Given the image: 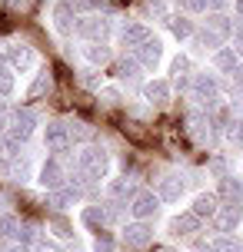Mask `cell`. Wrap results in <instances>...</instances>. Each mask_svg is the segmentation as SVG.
I'll use <instances>...</instances> for the list:
<instances>
[{
	"label": "cell",
	"instance_id": "6da1fadb",
	"mask_svg": "<svg viewBox=\"0 0 243 252\" xmlns=\"http://www.w3.org/2000/svg\"><path fill=\"white\" fill-rule=\"evenodd\" d=\"M77 163H80V173H87L90 179H103L107 169H110V156H107L103 146H83Z\"/></svg>",
	"mask_w": 243,
	"mask_h": 252
},
{
	"label": "cell",
	"instance_id": "7a4b0ae2",
	"mask_svg": "<svg viewBox=\"0 0 243 252\" xmlns=\"http://www.w3.org/2000/svg\"><path fill=\"white\" fill-rule=\"evenodd\" d=\"M34 126H37L34 110H17V113L10 116V126H7V139H13V143H27L30 133H34Z\"/></svg>",
	"mask_w": 243,
	"mask_h": 252
},
{
	"label": "cell",
	"instance_id": "3957f363",
	"mask_svg": "<svg viewBox=\"0 0 243 252\" xmlns=\"http://www.w3.org/2000/svg\"><path fill=\"white\" fill-rule=\"evenodd\" d=\"M70 129H67V123H47V129H43V146L50 153H67L70 150Z\"/></svg>",
	"mask_w": 243,
	"mask_h": 252
},
{
	"label": "cell",
	"instance_id": "277c9868",
	"mask_svg": "<svg viewBox=\"0 0 243 252\" xmlns=\"http://www.w3.org/2000/svg\"><path fill=\"white\" fill-rule=\"evenodd\" d=\"M217 96H220V87H217V80H213V76H206V73L193 76V100H197V103L213 106Z\"/></svg>",
	"mask_w": 243,
	"mask_h": 252
},
{
	"label": "cell",
	"instance_id": "5b68a950",
	"mask_svg": "<svg viewBox=\"0 0 243 252\" xmlns=\"http://www.w3.org/2000/svg\"><path fill=\"white\" fill-rule=\"evenodd\" d=\"M157 209H160V196L147 192V189L133 192V199H130V213L137 216V219H150V216H157Z\"/></svg>",
	"mask_w": 243,
	"mask_h": 252
},
{
	"label": "cell",
	"instance_id": "8992f818",
	"mask_svg": "<svg viewBox=\"0 0 243 252\" xmlns=\"http://www.w3.org/2000/svg\"><path fill=\"white\" fill-rule=\"evenodd\" d=\"M240 226V202H223L213 213V229L217 232H233Z\"/></svg>",
	"mask_w": 243,
	"mask_h": 252
},
{
	"label": "cell",
	"instance_id": "52a82bcc",
	"mask_svg": "<svg viewBox=\"0 0 243 252\" xmlns=\"http://www.w3.org/2000/svg\"><path fill=\"white\" fill-rule=\"evenodd\" d=\"M123 242H127L130 249H147V246L154 242V229L147 226L143 219H137V222H130V226L123 229Z\"/></svg>",
	"mask_w": 243,
	"mask_h": 252
},
{
	"label": "cell",
	"instance_id": "ba28073f",
	"mask_svg": "<svg viewBox=\"0 0 243 252\" xmlns=\"http://www.w3.org/2000/svg\"><path fill=\"white\" fill-rule=\"evenodd\" d=\"M160 57H163V47H160V40H157V37H150L143 47H137V50H133V60L140 63L143 70H157Z\"/></svg>",
	"mask_w": 243,
	"mask_h": 252
},
{
	"label": "cell",
	"instance_id": "9c48e42d",
	"mask_svg": "<svg viewBox=\"0 0 243 252\" xmlns=\"http://www.w3.org/2000/svg\"><path fill=\"white\" fill-rule=\"evenodd\" d=\"M77 33L87 40H103L110 33V20L107 17H83V20H77Z\"/></svg>",
	"mask_w": 243,
	"mask_h": 252
},
{
	"label": "cell",
	"instance_id": "30bf717a",
	"mask_svg": "<svg viewBox=\"0 0 243 252\" xmlns=\"http://www.w3.org/2000/svg\"><path fill=\"white\" fill-rule=\"evenodd\" d=\"M197 226H200V216L180 213V216H173V219L166 222V232H170L173 239H180V236H190V232H197Z\"/></svg>",
	"mask_w": 243,
	"mask_h": 252
},
{
	"label": "cell",
	"instance_id": "8fae6325",
	"mask_svg": "<svg viewBox=\"0 0 243 252\" xmlns=\"http://www.w3.org/2000/svg\"><path fill=\"white\" fill-rule=\"evenodd\" d=\"M150 37H154V33H150V27H143V24H127L123 30H120V43H123V47H130V50L143 47Z\"/></svg>",
	"mask_w": 243,
	"mask_h": 252
},
{
	"label": "cell",
	"instance_id": "7c38bea8",
	"mask_svg": "<svg viewBox=\"0 0 243 252\" xmlns=\"http://www.w3.org/2000/svg\"><path fill=\"white\" fill-rule=\"evenodd\" d=\"M40 186L47 189V192L64 186V166L57 163V159H47L43 163V169H40Z\"/></svg>",
	"mask_w": 243,
	"mask_h": 252
},
{
	"label": "cell",
	"instance_id": "4fadbf2b",
	"mask_svg": "<svg viewBox=\"0 0 243 252\" xmlns=\"http://www.w3.org/2000/svg\"><path fill=\"white\" fill-rule=\"evenodd\" d=\"M217 199H223V202H243V183L237 176H220Z\"/></svg>",
	"mask_w": 243,
	"mask_h": 252
},
{
	"label": "cell",
	"instance_id": "5bb4252c",
	"mask_svg": "<svg viewBox=\"0 0 243 252\" xmlns=\"http://www.w3.org/2000/svg\"><path fill=\"white\" fill-rule=\"evenodd\" d=\"M217 192H200V196H197V199H193V209L190 213L193 216H200V219H213V213H217L220 206H217Z\"/></svg>",
	"mask_w": 243,
	"mask_h": 252
},
{
	"label": "cell",
	"instance_id": "9a60e30c",
	"mask_svg": "<svg viewBox=\"0 0 243 252\" xmlns=\"http://www.w3.org/2000/svg\"><path fill=\"white\" fill-rule=\"evenodd\" d=\"M7 63H10L13 70H27V66L34 63V53H30V47H24V43L7 47Z\"/></svg>",
	"mask_w": 243,
	"mask_h": 252
},
{
	"label": "cell",
	"instance_id": "2e32d148",
	"mask_svg": "<svg viewBox=\"0 0 243 252\" xmlns=\"http://www.w3.org/2000/svg\"><path fill=\"white\" fill-rule=\"evenodd\" d=\"M160 199H166V202H177L180 196H183V179L180 176H163L160 179V192H157Z\"/></svg>",
	"mask_w": 243,
	"mask_h": 252
},
{
	"label": "cell",
	"instance_id": "e0dca14e",
	"mask_svg": "<svg viewBox=\"0 0 243 252\" xmlns=\"http://www.w3.org/2000/svg\"><path fill=\"white\" fill-rule=\"evenodd\" d=\"M143 93H147V100H150V103L160 106V103L170 100V83H166V80H150V83L143 87Z\"/></svg>",
	"mask_w": 243,
	"mask_h": 252
},
{
	"label": "cell",
	"instance_id": "ac0fdd59",
	"mask_svg": "<svg viewBox=\"0 0 243 252\" xmlns=\"http://www.w3.org/2000/svg\"><path fill=\"white\" fill-rule=\"evenodd\" d=\"M206 30L217 33L220 40H227L233 33V24H230V17H223V13H210V17H206Z\"/></svg>",
	"mask_w": 243,
	"mask_h": 252
},
{
	"label": "cell",
	"instance_id": "d6986e66",
	"mask_svg": "<svg viewBox=\"0 0 243 252\" xmlns=\"http://www.w3.org/2000/svg\"><path fill=\"white\" fill-rule=\"evenodd\" d=\"M53 24H57V30H74V3H57L53 7Z\"/></svg>",
	"mask_w": 243,
	"mask_h": 252
},
{
	"label": "cell",
	"instance_id": "ffe728a7",
	"mask_svg": "<svg viewBox=\"0 0 243 252\" xmlns=\"http://www.w3.org/2000/svg\"><path fill=\"white\" fill-rule=\"evenodd\" d=\"M83 57H87L90 63H107V60H110V50H107L103 40H90L87 47H83Z\"/></svg>",
	"mask_w": 243,
	"mask_h": 252
},
{
	"label": "cell",
	"instance_id": "44dd1931",
	"mask_svg": "<svg viewBox=\"0 0 243 252\" xmlns=\"http://www.w3.org/2000/svg\"><path fill=\"white\" fill-rule=\"evenodd\" d=\"M213 63H217L220 73H237V70H240V60H237V53H233V50H217Z\"/></svg>",
	"mask_w": 243,
	"mask_h": 252
},
{
	"label": "cell",
	"instance_id": "7402d4cb",
	"mask_svg": "<svg viewBox=\"0 0 243 252\" xmlns=\"http://www.w3.org/2000/svg\"><path fill=\"white\" fill-rule=\"evenodd\" d=\"M50 229H53L57 239H70V236H74V226H70V219H67L64 213H53L50 216Z\"/></svg>",
	"mask_w": 243,
	"mask_h": 252
},
{
	"label": "cell",
	"instance_id": "603a6c76",
	"mask_svg": "<svg viewBox=\"0 0 243 252\" xmlns=\"http://www.w3.org/2000/svg\"><path fill=\"white\" fill-rule=\"evenodd\" d=\"M80 219H83V226H90V229H97V232H100V229H103V222H107V213H103L100 206H87Z\"/></svg>",
	"mask_w": 243,
	"mask_h": 252
},
{
	"label": "cell",
	"instance_id": "cb8c5ba5",
	"mask_svg": "<svg viewBox=\"0 0 243 252\" xmlns=\"http://www.w3.org/2000/svg\"><path fill=\"white\" fill-rule=\"evenodd\" d=\"M74 196H77V192H74L70 186H67V189L64 186H60V189H50V206L60 213V209H67V206H70V199H74Z\"/></svg>",
	"mask_w": 243,
	"mask_h": 252
},
{
	"label": "cell",
	"instance_id": "d4e9b609",
	"mask_svg": "<svg viewBox=\"0 0 243 252\" xmlns=\"http://www.w3.org/2000/svg\"><path fill=\"white\" fill-rule=\"evenodd\" d=\"M43 93H50V73H47V70L34 80V87L27 90V96H30V100H37V96H43Z\"/></svg>",
	"mask_w": 243,
	"mask_h": 252
},
{
	"label": "cell",
	"instance_id": "484cf974",
	"mask_svg": "<svg viewBox=\"0 0 243 252\" xmlns=\"http://www.w3.org/2000/svg\"><path fill=\"white\" fill-rule=\"evenodd\" d=\"M13 93V66L10 63H0V96Z\"/></svg>",
	"mask_w": 243,
	"mask_h": 252
},
{
	"label": "cell",
	"instance_id": "4316f807",
	"mask_svg": "<svg viewBox=\"0 0 243 252\" xmlns=\"http://www.w3.org/2000/svg\"><path fill=\"white\" fill-rule=\"evenodd\" d=\"M17 239H20V246H37V226L34 222H20Z\"/></svg>",
	"mask_w": 243,
	"mask_h": 252
},
{
	"label": "cell",
	"instance_id": "83f0119b",
	"mask_svg": "<svg viewBox=\"0 0 243 252\" xmlns=\"http://www.w3.org/2000/svg\"><path fill=\"white\" fill-rule=\"evenodd\" d=\"M170 30L183 40V37H190V33H193V24L187 20V17H170Z\"/></svg>",
	"mask_w": 243,
	"mask_h": 252
},
{
	"label": "cell",
	"instance_id": "f1b7e54d",
	"mask_svg": "<svg viewBox=\"0 0 243 252\" xmlns=\"http://www.w3.org/2000/svg\"><path fill=\"white\" fill-rule=\"evenodd\" d=\"M17 229H20V219H17V216H0V236H3V239L17 236Z\"/></svg>",
	"mask_w": 243,
	"mask_h": 252
},
{
	"label": "cell",
	"instance_id": "f546056e",
	"mask_svg": "<svg viewBox=\"0 0 243 252\" xmlns=\"http://www.w3.org/2000/svg\"><path fill=\"white\" fill-rule=\"evenodd\" d=\"M197 43H200V50H217L223 40L217 37V33H210V30H203V33H197Z\"/></svg>",
	"mask_w": 243,
	"mask_h": 252
},
{
	"label": "cell",
	"instance_id": "4dcf8cb0",
	"mask_svg": "<svg viewBox=\"0 0 243 252\" xmlns=\"http://www.w3.org/2000/svg\"><path fill=\"white\" fill-rule=\"evenodd\" d=\"M170 73H173V80H180V83H183V76L190 73V60H187V57H177V60L170 63Z\"/></svg>",
	"mask_w": 243,
	"mask_h": 252
},
{
	"label": "cell",
	"instance_id": "1f68e13d",
	"mask_svg": "<svg viewBox=\"0 0 243 252\" xmlns=\"http://www.w3.org/2000/svg\"><path fill=\"white\" fill-rule=\"evenodd\" d=\"M227 139H230L237 150H243V120H237V123H230V129H227Z\"/></svg>",
	"mask_w": 243,
	"mask_h": 252
},
{
	"label": "cell",
	"instance_id": "d6a6232c",
	"mask_svg": "<svg viewBox=\"0 0 243 252\" xmlns=\"http://www.w3.org/2000/svg\"><path fill=\"white\" fill-rule=\"evenodd\" d=\"M123 133H127L130 139H137V143H147V136H150V133L143 129V123H127V126H123Z\"/></svg>",
	"mask_w": 243,
	"mask_h": 252
},
{
	"label": "cell",
	"instance_id": "836d02e7",
	"mask_svg": "<svg viewBox=\"0 0 243 252\" xmlns=\"http://www.w3.org/2000/svg\"><path fill=\"white\" fill-rule=\"evenodd\" d=\"M67 129H70V139H90L93 136L87 123H67Z\"/></svg>",
	"mask_w": 243,
	"mask_h": 252
},
{
	"label": "cell",
	"instance_id": "e575fe53",
	"mask_svg": "<svg viewBox=\"0 0 243 252\" xmlns=\"http://www.w3.org/2000/svg\"><path fill=\"white\" fill-rule=\"evenodd\" d=\"M137 70H140V63H137V60H123V63H120V80H133Z\"/></svg>",
	"mask_w": 243,
	"mask_h": 252
},
{
	"label": "cell",
	"instance_id": "d590c367",
	"mask_svg": "<svg viewBox=\"0 0 243 252\" xmlns=\"http://www.w3.org/2000/svg\"><path fill=\"white\" fill-rule=\"evenodd\" d=\"M213 249H217V252H243V242L240 239H220Z\"/></svg>",
	"mask_w": 243,
	"mask_h": 252
},
{
	"label": "cell",
	"instance_id": "8d00e7d4",
	"mask_svg": "<svg viewBox=\"0 0 243 252\" xmlns=\"http://www.w3.org/2000/svg\"><path fill=\"white\" fill-rule=\"evenodd\" d=\"M93 252H114V239H110V236H103V232H97V242H93Z\"/></svg>",
	"mask_w": 243,
	"mask_h": 252
},
{
	"label": "cell",
	"instance_id": "74e56055",
	"mask_svg": "<svg viewBox=\"0 0 243 252\" xmlns=\"http://www.w3.org/2000/svg\"><path fill=\"white\" fill-rule=\"evenodd\" d=\"M110 196H133V192H130V183H127V179L110 183Z\"/></svg>",
	"mask_w": 243,
	"mask_h": 252
},
{
	"label": "cell",
	"instance_id": "f35d334b",
	"mask_svg": "<svg viewBox=\"0 0 243 252\" xmlns=\"http://www.w3.org/2000/svg\"><path fill=\"white\" fill-rule=\"evenodd\" d=\"M180 3H183L187 10H206V7H210V0H180Z\"/></svg>",
	"mask_w": 243,
	"mask_h": 252
},
{
	"label": "cell",
	"instance_id": "ab89813d",
	"mask_svg": "<svg viewBox=\"0 0 243 252\" xmlns=\"http://www.w3.org/2000/svg\"><path fill=\"white\" fill-rule=\"evenodd\" d=\"M24 0H0V10H20Z\"/></svg>",
	"mask_w": 243,
	"mask_h": 252
},
{
	"label": "cell",
	"instance_id": "60d3db41",
	"mask_svg": "<svg viewBox=\"0 0 243 252\" xmlns=\"http://www.w3.org/2000/svg\"><path fill=\"white\" fill-rule=\"evenodd\" d=\"M233 43H237V53L243 57V27H237V30H233Z\"/></svg>",
	"mask_w": 243,
	"mask_h": 252
},
{
	"label": "cell",
	"instance_id": "b9f144b4",
	"mask_svg": "<svg viewBox=\"0 0 243 252\" xmlns=\"http://www.w3.org/2000/svg\"><path fill=\"white\" fill-rule=\"evenodd\" d=\"M193 252H217V249H213V246H206V242H197V246H193Z\"/></svg>",
	"mask_w": 243,
	"mask_h": 252
},
{
	"label": "cell",
	"instance_id": "7bdbcfd3",
	"mask_svg": "<svg viewBox=\"0 0 243 252\" xmlns=\"http://www.w3.org/2000/svg\"><path fill=\"white\" fill-rule=\"evenodd\" d=\"M37 252H57V249H53L50 242H37Z\"/></svg>",
	"mask_w": 243,
	"mask_h": 252
},
{
	"label": "cell",
	"instance_id": "ee69618b",
	"mask_svg": "<svg viewBox=\"0 0 243 252\" xmlns=\"http://www.w3.org/2000/svg\"><path fill=\"white\" fill-rule=\"evenodd\" d=\"M7 126H10V120H7V116L0 113V136H3V133H7Z\"/></svg>",
	"mask_w": 243,
	"mask_h": 252
},
{
	"label": "cell",
	"instance_id": "f6af8a7d",
	"mask_svg": "<svg viewBox=\"0 0 243 252\" xmlns=\"http://www.w3.org/2000/svg\"><path fill=\"white\" fill-rule=\"evenodd\" d=\"M90 3H114V0H90Z\"/></svg>",
	"mask_w": 243,
	"mask_h": 252
},
{
	"label": "cell",
	"instance_id": "bcb514c9",
	"mask_svg": "<svg viewBox=\"0 0 243 252\" xmlns=\"http://www.w3.org/2000/svg\"><path fill=\"white\" fill-rule=\"evenodd\" d=\"M237 10H240V13H243V0H237Z\"/></svg>",
	"mask_w": 243,
	"mask_h": 252
},
{
	"label": "cell",
	"instance_id": "7dc6e473",
	"mask_svg": "<svg viewBox=\"0 0 243 252\" xmlns=\"http://www.w3.org/2000/svg\"><path fill=\"white\" fill-rule=\"evenodd\" d=\"M67 252H80V249H77V246H74V249H67Z\"/></svg>",
	"mask_w": 243,
	"mask_h": 252
},
{
	"label": "cell",
	"instance_id": "c3c4849f",
	"mask_svg": "<svg viewBox=\"0 0 243 252\" xmlns=\"http://www.w3.org/2000/svg\"><path fill=\"white\" fill-rule=\"evenodd\" d=\"M0 113H3V103H0Z\"/></svg>",
	"mask_w": 243,
	"mask_h": 252
},
{
	"label": "cell",
	"instance_id": "681fc988",
	"mask_svg": "<svg viewBox=\"0 0 243 252\" xmlns=\"http://www.w3.org/2000/svg\"><path fill=\"white\" fill-rule=\"evenodd\" d=\"M10 252H20V249H10Z\"/></svg>",
	"mask_w": 243,
	"mask_h": 252
}]
</instances>
